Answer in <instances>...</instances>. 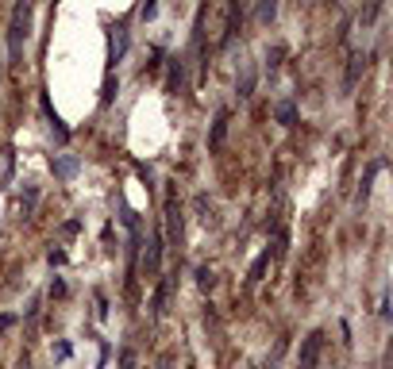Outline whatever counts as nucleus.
Returning <instances> with one entry per match:
<instances>
[{
	"mask_svg": "<svg viewBox=\"0 0 393 369\" xmlns=\"http://www.w3.org/2000/svg\"><path fill=\"white\" fill-rule=\"evenodd\" d=\"M31 12H35L31 0H20L12 8V20H8V58L12 62H20V54H23V39H27V31H31Z\"/></svg>",
	"mask_w": 393,
	"mask_h": 369,
	"instance_id": "f257e3e1",
	"label": "nucleus"
},
{
	"mask_svg": "<svg viewBox=\"0 0 393 369\" xmlns=\"http://www.w3.org/2000/svg\"><path fill=\"white\" fill-rule=\"evenodd\" d=\"M166 239L174 250H181V239H186V215H181V204H177V193L166 196Z\"/></svg>",
	"mask_w": 393,
	"mask_h": 369,
	"instance_id": "f03ea898",
	"label": "nucleus"
},
{
	"mask_svg": "<svg viewBox=\"0 0 393 369\" xmlns=\"http://www.w3.org/2000/svg\"><path fill=\"white\" fill-rule=\"evenodd\" d=\"M320 354H324V331H308L301 342V354H297V369H316Z\"/></svg>",
	"mask_w": 393,
	"mask_h": 369,
	"instance_id": "7ed1b4c3",
	"label": "nucleus"
},
{
	"mask_svg": "<svg viewBox=\"0 0 393 369\" xmlns=\"http://www.w3.org/2000/svg\"><path fill=\"white\" fill-rule=\"evenodd\" d=\"M128 43H131L128 23H116V27H112V35H109V66H112V69L124 62V54H128Z\"/></svg>",
	"mask_w": 393,
	"mask_h": 369,
	"instance_id": "20e7f679",
	"label": "nucleus"
},
{
	"mask_svg": "<svg viewBox=\"0 0 393 369\" xmlns=\"http://www.w3.org/2000/svg\"><path fill=\"white\" fill-rule=\"evenodd\" d=\"M158 270H162V231L150 235L147 254H143V273H147V277H158Z\"/></svg>",
	"mask_w": 393,
	"mask_h": 369,
	"instance_id": "39448f33",
	"label": "nucleus"
},
{
	"mask_svg": "<svg viewBox=\"0 0 393 369\" xmlns=\"http://www.w3.org/2000/svg\"><path fill=\"white\" fill-rule=\"evenodd\" d=\"M50 169H54V177H58V181H69V177H78L81 158L78 154H54V158H50Z\"/></svg>",
	"mask_w": 393,
	"mask_h": 369,
	"instance_id": "423d86ee",
	"label": "nucleus"
},
{
	"mask_svg": "<svg viewBox=\"0 0 393 369\" xmlns=\"http://www.w3.org/2000/svg\"><path fill=\"white\" fill-rule=\"evenodd\" d=\"M382 165H385L382 158H374V162L366 165V174H363V184H359V196H355V204H359V208H363L366 200H370V184H374V177L382 174Z\"/></svg>",
	"mask_w": 393,
	"mask_h": 369,
	"instance_id": "0eeeda50",
	"label": "nucleus"
},
{
	"mask_svg": "<svg viewBox=\"0 0 393 369\" xmlns=\"http://www.w3.org/2000/svg\"><path fill=\"white\" fill-rule=\"evenodd\" d=\"M363 69H366V54H359V50H355L351 66H347V78H344V93H355V85H359V78H363Z\"/></svg>",
	"mask_w": 393,
	"mask_h": 369,
	"instance_id": "6e6552de",
	"label": "nucleus"
},
{
	"mask_svg": "<svg viewBox=\"0 0 393 369\" xmlns=\"http://www.w3.org/2000/svg\"><path fill=\"white\" fill-rule=\"evenodd\" d=\"M170 292H174V277H162V281H158V292H155V304H150V308H155V320H162V316H166Z\"/></svg>",
	"mask_w": 393,
	"mask_h": 369,
	"instance_id": "1a4fd4ad",
	"label": "nucleus"
},
{
	"mask_svg": "<svg viewBox=\"0 0 393 369\" xmlns=\"http://www.w3.org/2000/svg\"><path fill=\"white\" fill-rule=\"evenodd\" d=\"M224 139H227V108L216 112V123H212V135H208V150H220Z\"/></svg>",
	"mask_w": 393,
	"mask_h": 369,
	"instance_id": "9d476101",
	"label": "nucleus"
},
{
	"mask_svg": "<svg viewBox=\"0 0 393 369\" xmlns=\"http://www.w3.org/2000/svg\"><path fill=\"white\" fill-rule=\"evenodd\" d=\"M255 81H258V69H255V66H247L243 73H239V81H236L239 100H251V93H255Z\"/></svg>",
	"mask_w": 393,
	"mask_h": 369,
	"instance_id": "9b49d317",
	"label": "nucleus"
},
{
	"mask_svg": "<svg viewBox=\"0 0 393 369\" xmlns=\"http://www.w3.org/2000/svg\"><path fill=\"white\" fill-rule=\"evenodd\" d=\"M43 112H47V123H50V131H54V139H58V143H69V131H66V123L58 119V112L50 108V100H47V97H43Z\"/></svg>",
	"mask_w": 393,
	"mask_h": 369,
	"instance_id": "f8f14e48",
	"label": "nucleus"
},
{
	"mask_svg": "<svg viewBox=\"0 0 393 369\" xmlns=\"http://www.w3.org/2000/svg\"><path fill=\"white\" fill-rule=\"evenodd\" d=\"M278 20V0H255V23L270 27Z\"/></svg>",
	"mask_w": 393,
	"mask_h": 369,
	"instance_id": "ddd939ff",
	"label": "nucleus"
},
{
	"mask_svg": "<svg viewBox=\"0 0 393 369\" xmlns=\"http://www.w3.org/2000/svg\"><path fill=\"white\" fill-rule=\"evenodd\" d=\"M181 85H186V62L174 58V62H170V93L177 97V93H181Z\"/></svg>",
	"mask_w": 393,
	"mask_h": 369,
	"instance_id": "4468645a",
	"label": "nucleus"
},
{
	"mask_svg": "<svg viewBox=\"0 0 393 369\" xmlns=\"http://www.w3.org/2000/svg\"><path fill=\"white\" fill-rule=\"evenodd\" d=\"M266 265H270V246H266V250L255 258V265H251V273H247V285H258V281H262Z\"/></svg>",
	"mask_w": 393,
	"mask_h": 369,
	"instance_id": "2eb2a0df",
	"label": "nucleus"
},
{
	"mask_svg": "<svg viewBox=\"0 0 393 369\" xmlns=\"http://www.w3.org/2000/svg\"><path fill=\"white\" fill-rule=\"evenodd\" d=\"M278 123H285V127L297 123V104L293 100H278Z\"/></svg>",
	"mask_w": 393,
	"mask_h": 369,
	"instance_id": "dca6fc26",
	"label": "nucleus"
},
{
	"mask_svg": "<svg viewBox=\"0 0 393 369\" xmlns=\"http://www.w3.org/2000/svg\"><path fill=\"white\" fill-rule=\"evenodd\" d=\"M382 4L385 0H366V12L359 16V23H363V27H374V20L382 16Z\"/></svg>",
	"mask_w": 393,
	"mask_h": 369,
	"instance_id": "f3484780",
	"label": "nucleus"
},
{
	"mask_svg": "<svg viewBox=\"0 0 393 369\" xmlns=\"http://www.w3.org/2000/svg\"><path fill=\"white\" fill-rule=\"evenodd\" d=\"M196 285H201V292H212V285H216V273L201 265V270H196Z\"/></svg>",
	"mask_w": 393,
	"mask_h": 369,
	"instance_id": "a211bd4d",
	"label": "nucleus"
},
{
	"mask_svg": "<svg viewBox=\"0 0 393 369\" xmlns=\"http://www.w3.org/2000/svg\"><path fill=\"white\" fill-rule=\"evenodd\" d=\"M35 204H39V189H35V184H27V189H23V215H27Z\"/></svg>",
	"mask_w": 393,
	"mask_h": 369,
	"instance_id": "6ab92c4d",
	"label": "nucleus"
},
{
	"mask_svg": "<svg viewBox=\"0 0 393 369\" xmlns=\"http://www.w3.org/2000/svg\"><path fill=\"white\" fill-rule=\"evenodd\" d=\"M155 16H158V0H143V8H139V20L150 23Z\"/></svg>",
	"mask_w": 393,
	"mask_h": 369,
	"instance_id": "aec40b11",
	"label": "nucleus"
},
{
	"mask_svg": "<svg viewBox=\"0 0 393 369\" xmlns=\"http://www.w3.org/2000/svg\"><path fill=\"white\" fill-rule=\"evenodd\" d=\"M282 58H285V47H274V50H270V54H266V69L274 73V69L282 66Z\"/></svg>",
	"mask_w": 393,
	"mask_h": 369,
	"instance_id": "412c9836",
	"label": "nucleus"
},
{
	"mask_svg": "<svg viewBox=\"0 0 393 369\" xmlns=\"http://www.w3.org/2000/svg\"><path fill=\"white\" fill-rule=\"evenodd\" d=\"M120 369H135V350H120Z\"/></svg>",
	"mask_w": 393,
	"mask_h": 369,
	"instance_id": "4be33fe9",
	"label": "nucleus"
},
{
	"mask_svg": "<svg viewBox=\"0 0 393 369\" xmlns=\"http://www.w3.org/2000/svg\"><path fill=\"white\" fill-rule=\"evenodd\" d=\"M69 354H74V346H69V342H54V358H58V361H66Z\"/></svg>",
	"mask_w": 393,
	"mask_h": 369,
	"instance_id": "5701e85b",
	"label": "nucleus"
},
{
	"mask_svg": "<svg viewBox=\"0 0 393 369\" xmlns=\"http://www.w3.org/2000/svg\"><path fill=\"white\" fill-rule=\"evenodd\" d=\"M47 262H50V265H66L69 258H66V250H50V254H47Z\"/></svg>",
	"mask_w": 393,
	"mask_h": 369,
	"instance_id": "b1692460",
	"label": "nucleus"
},
{
	"mask_svg": "<svg viewBox=\"0 0 393 369\" xmlns=\"http://www.w3.org/2000/svg\"><path fill=\"white\" fill-rule=\"evenodd\" d=\"M78 219H69V224H62V239H74V235H78Z\"/></svg>",
	"mask_w": 393,
	"mask_h": 369,
	"instance_id": "393cba45",
	"label": "nucleus"
},
{
	"mask_svg": "<svg viewBox=\"0 0 393 369\" xmlns=\"http://www.w3.org/2000/svg\"><path fill=\"white\" fill-rule=\"evenodd\" d=\"M50 296H58L62 300V296H66V281H50Z\"/></svg>",
	"mask_w": 393,
	"mask_h": 369,
	"instance_id": "a878e982",
	"label": "nucleus"
},
{
	"mask_svg": "<svg viewBox=\"0 0 393 369\" xmlns=\"http://www.w3.org/2000/svg\"><path fill=\"white\" fill-rule=\"evenodd\" d=\"M8 327H16V316H0V335H4Z\"/></svg>",
	"mask_w": 393,
	"mask_h": 369,
	"instance_id": "bb28decb",
	"label": "nucleus"
}]
</instances>
